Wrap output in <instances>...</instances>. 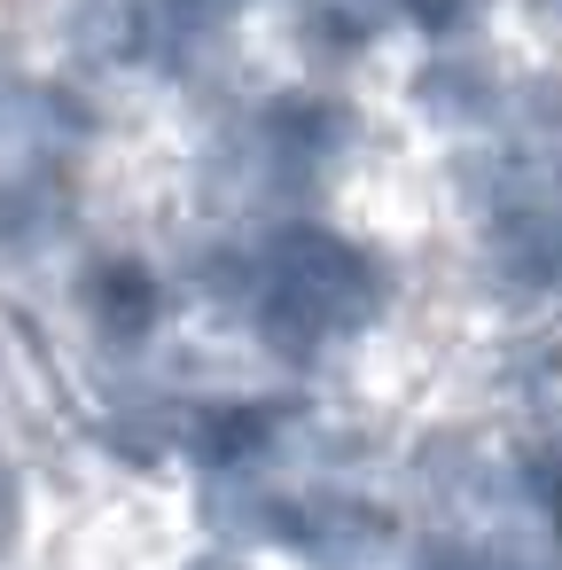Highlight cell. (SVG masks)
<instances>
[{
	"label": "cell",
	"mask_w": 562,
	"mask_h": 570,
	"mask_svg": "<svg viewBox=\"0 0 562 570\" xmlns=\"http://www.w3.org/2000/svg\"><path fill=\"white\" fill-rule=\"evenodd\" d=\"M258 243H266L258 297L243 305L235 328L282 375H313L328 352H344L352 336H375L398 313V266L375 243H359L313 212L258 227Z\"/></svg>",
	"instance_id": "6da1fadb"
},
{
	"label": "cell",
	"mask_w": 562,
	"mask_h": 570,
	"mask_svg": "<svg viewBox=\"0 0 562 570\" xmlns=\"http://www.w3.org/2000/svg\"><path fill=\"white\" fill-rule=\"evenodd\" d=\"M71 321L95 344V360H149L172 328V266H157L134 243L87 250L71 266Z\"/></svg>",
	"instance_id": "7a4b0ae2"
},
{
	"label": "cell",
	"mask_w": 562,
	"mask_h": 570,
	"mask_svg": "<svg viewBox=\"0 0 562 570\" xmlns=\"http://www.w3.org/2000/svg\"><path fill=\"white\" fill-rule=\"evenodd\" d=\"M515 87H523V79H515L492 48H476V40H430V56L406 71L398 102H406V118H414L422 134H445V141L461 149V141H492V134L507 126Z\"/></svg>",
	"instance_id": "3957f363"
},
{
	"label": "cell",
	"mask_w": 562,
	"mask_h": 570,
	"mask_svg": "<svg viewBox=\"0 0 562 570\" xmlns=\"http://www.w3.org/2000/svg\"><path fill=\"white\" fill-rule=\"evenodd\" d=\"M32 547V469L0 445V570Z\"/></svg>",
	"instance_id": "277c9868"
},
{
	"label": "cell",
	"mask_w": 562,
	"mask_h": 570,
	"mask_svg": "<svg viewBox=\"0 0 562 570\" xmlns=\"http://www.w3.org/2000/svg\"><path fill=\"white\" fill-rule=\"evenodd\" d=\"M172 570H266V562H258L250 547H227V539H204V547H196V554H180Z\"/></svg>",
	"instance_id": "5b68a950"
},
{
	"label": "cell",
	"mask_w": 562,
	"mask_h": 570,
	"mask_svg": "<svg viewBox=\"0 0 562 570\" xmlns=\"http://www.w3.org/2000/svg\"><path fill=\"white\" fill-rule=\"evenodd\" d=\"M515 9L531 17V32H539V40H554V48H562V0H515Z\"/></svg>",
	"instance_id": "8992f818"
}]
</instances>
